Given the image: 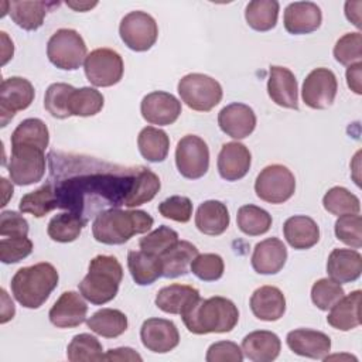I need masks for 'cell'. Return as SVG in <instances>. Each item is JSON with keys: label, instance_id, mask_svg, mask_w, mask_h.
I'll list each match as a JSON object with an SVG mask.
<instances>
[{"label": "cell", "instance_id": "cell-1", "mask_svg": "<svg viewBox=\"0 0 362 362\" xmlns=\"http://www.w3.org/2000/svg\"><path fill=\"white\" fill-rule=\"evenodd\" d=\"M79 168L75 170V175L61 178L55 177L52 184L58 208L68 206L78 198L71 212L85 216L86 204L110 208H119L124 205L129 194L132 192L134 180L140 171V167H120L107 163H100L90 157H76ZM85 219V218H83Z\"/></svg>", "mask_w": 362, "mask_h": 362}, {"label": "cell", "instance_id": "cell-2", "mask_svg": "<svg viewBox=\"0 0 362 362\" xmlns=\"http://www.w3.org/2000/svg\"><path fill=\"white\" fill-rule=\"evenodd\" d=\"M181 318L192 334H223L230 332L236 327L239 311L232 300L215 296L204 300L199 298L181 314Z\"/></svg>", "mask_w": 362, "mask_h": 362}, {"label": "cell", "instance_id": "cell-3", "mask_svg": "<svg viewBox=\"0 0 362 362\" xmlns=\"http://www.w3.org/2000/svg\"><path fill=\"white\" fill-rule=\"evenodd\" d=\"M153 223L154 219L146 211L110 208L95 216L92 235L105 245H123L132 236L148 232Z\"/></svg>", "mask_w": 362, "mask_h": 362}, {"label": "cell", "instance_id": "cell-4", "mask_svg": "<svg viewBox=\"0 0 362 362\" xmlns=\"http://www.w3.org/2000/svg\"><path fill=\"white\" fill-rule=\"evenodd\" d=\"M58 272L48 263L41 262L21 267L11 279L10 287L14 298L25 308H40L58 286Z\"/></svg>", "mask_w": 362, "mask_h": 362}, {"label": "cell", "instance_id": "cell-5", "mask_svg": "<svg viewBox=\"0 0 362 362\" xmlns=\"http://www.w3.org/2000/svg\"><path fill=\"white\" fill-rule=\"evenodd\" d=\"M123 279V269L115 256L98 255L88 269V274L79 283V293L90 304L102 305L112 301Z\"/></svg>", "mask_w": 362, "mask_h": 362}, {"label": "cell", "instance_id": "cell-6", "mask_svg": "<svg viewBox=\"0 0 362 362\" xmlns=\"http://www.w3.org/2000/svg\"><path fill=\"white\" fill-rule=\"evenodd\" d=\"M47 57L54 66L64 71H75L85 62L86 44L78 31L59 28L47 42Z\"/></svg>", "mask_w": 362, "mask_h": 362}, {"label": "cell", "instance_id": "cell-7", "mask_svg": "<svg viewBox=\"0 0 362 362\" xmlns=\"http://www.w3.org/2000/svg\"><path fill=\"white\" fill-rule=\"evenodd\" d=\"M177 89L181 100L197 112L212 110L223 95L221 83L205 74H188L182 76Z\"/></svg>", "mask_w": 362, "mask_h": 362}, {"label": "cell", "instance_id": "cell-8", "mask_svg": "<svg viewBox=\"0 0 362 362\" xmlns=\"http://www.w3.org/2000/svg\"><path fill=\"white\" fill-rule=\"evenodd\" d=\"M294 174L283 164L264 167L255 181L256 195L269 204H283L294 195Z\"/></svg>", "mask_w": 362, "mask_h": 362}, {"label": "cell", "instance_id": "cell-9", "mask_svg": "<svg viewBox=\"0 0 362 362\" xmlns=\"http://www.w3.org/2000/svg\"><path fill=\"white\" fill-rule=\"evenodd\" d=\"M8 175L17 185H31L42 180L45 174L44 150L34 146H11Z\"/></svg>", "mask_w": 362, "mask_h": 362}, {"label": "cell", "instance_id": "cell-10", "mask_svg": "<svg viewBox=\"0 0 362 362\" xmlns=\"http://www.w3.org/2000/svg\"><path fill=\"white\" fill-rule=\"evenodd\" d=\"M83 69L88 81L98 88L113 86L120 82L124 65L119 52L110 48H96L86 55Z\"/></svg>", "mask_w": 362, "mask_h": 362}, {"label": "cell", "instance_id": "cell-11", "mask_svg": "<svg viewBox=\"0 0 362 362\" xmlns=\"http://www.w3.org/2000/svg\"><path fill=\"white\" fill-rule=\"evenodd\" d=\"M119 34L124 45L136 52L148 51L157 41L158 25L146 11L127 13L119 25Z\"/></svg>", "mask_w": 362, "mask_h": 362}, {"label": "cell", "instance_id": "cell-12", "mask_svg": "<svg viewBox=\"0 0 362 362\" xmlns=\"http://www.w3.org/2000/svg\"><path fill=\"white\" fill-rule=\"evenodd\" d=\"M175 165L178 173L188 180L204 177L209 168V148L206 143L195 134L181 137L175 147Z\"/></svg>", "mask_w": 362, "mask_h": 362}, {"label": "cell", "instance_id": "cell-13", "mask_svg": "<svg viewBox=\"0 0 362 362\" xmlns=\"http://www.w3.org/2000/svg\"><path fill=\"white\" fill-rule=\"evenodd\" d=\"M35 96L33 83L21 76H10L1 81L0 85V126L7 123L20 110L27 109Z\"/></svg>", "mask_w": 362, "mask_h": 362}, {"label": "cell", "instance_id": "cell-14", "mask_svg": "<svg viewBox=\"0 0 362 362\" xmlns=\"http://www.w3.org/2000/svg\"><path fill=\"white\" fill-rule=\"evenodd\" d=\"M338 90L335 74L328 68L313 69L303 82L301 96L311 109H327L332 105Z\"/></svg>", "mask_w": 362, "mask_h": 362}, {"label": "cell", "instance_id": "cell-15", "mask_svg": "<svg viewBox=\"0 0 362 362\" xmlns=\"http://www.w3.org/2000/svg\"><path fill=\"white\" fill-rule=\"evenodd\" d=\"M140 112L147 123L168 126L180 117L181 102L173 93L154 90L141 99Z\"/></svg>", "mask_w": 362, "mask_h": 362}, {"label": "cell", "instance_id": "cell-16", "mask_svg": "<svg viewBox=\"0 0 362 362\" xmlns=\"http://www.w3.org/2000/svg\"><path fill=\"white\" fill-rule=\"evenodd\" d=\"M140 339L144 348L154 354H167L180 344V332L175 324L165 318H147L140 328Z\"/></svg>", "mask_w": 362, "mask_h": 362}, {"label": "cell", "instance_id": "cell-17", "mask_svg": "<svg viewBox=\"0 0 362 362\" xmlns=\"http://www.w3.org/2000/svg\"><path fill=\"white\" fill-rule=\"evenodd\" d=\"M219 129L229 137L242 140L250 136L256 127V115L245 103H230L218 113Z\"/></svg>", "mask_w": 362, "mask_h": 362}, {"label": "cell", "instance_id": "cell-18", "mask_svg": "<svg viewBox=\"0 0 362 362\" xmlns=\"http://www.w3.org/2000/svg\"><path fill=\"white\" fill-rule=\"evenodd\" d=\"M88 304L76 291H64L51 307L48 317L57 328H75L85 322Z\"/></svg>", "mask_w": 362, "mask_h": 362}, {"label": "cell", "instance_id": "cell-19", "mask_svg": "<svg viewBox=\"0 0 362 362\" xmlns=\"http://www.w3.org/2000/svg\"><path fill=\"white\" fill-rule=\"evenodd\" d=\"M267 93L276 105L287 109H298L297 79L288 68L279 65L270 66Z\"/></svg>", "mask_w": 362, "mask_h": 362}, {"label": "cell", "instance_id": "cell-20", "mask_svg": "<svg viewBox=\"0 0 362 362\" xmlns=\"http://www.w3.org/2000/svg\"><path fill=\"white\" fill-rule=\"evenodd\" d=\"M321 21V8L313 1H294L284 10V28L293 35L310 34L320 28Z\"/></svg>", "mask_w": 362, "mask_h": 362}, {"label": "cell", "instance_id": "cell-21", "mask_svg": "<svg viewBox=\"0 0 362 362\" xmlns=\"http://www.w3.org/2000/svg\"><path fill=\"white\" fill-rule=\"evenodd\" d=\"M287 346L297 355L324 359L331 351V339L327 334L308 328L293 329L286 337Z\"/></svg>", "mask_w": 362, "mask_h": 362}, {"label": "cell", "instance_id": "cell-22", "mask_svg": "<svg viewBox=\"0 0 362 362\" xmlns=\"http://www.w3.org/2000/svg\"><path fill=\"white\" fill-rule=\"evenodd\" d=\"M252 163L249 148L239 141L225 143L218 154V173L226 181H238L243 178Z\"/></svg>", "mask_w": 362, "mask_h": 362}, {"label": "cell", "instance_id": "cell-23", "mask_svg": "<svg viewBox=\"0 0 362 362\" xmlns=\"http://www.w3.org/2000/svg\"><path fill=\"white\" fill-rule=\"evenodd\" d=\"M252 267L259 274L279 273L287 260V249L279 238H267L259 242L252 253Z\"/></svg>", "mask_w": 362, "mask_h": 362}, {"label": "cell", "instance_id": "cell-24", "mask_svg": "<svg viewBox=\"0 0 362 362\" xmlns=\"http://www.w3.org/2000/svg\"><path fill=\"white\" fill-rule=\"evenodd\" d=\"M250 310L262 321H277L286 311V297L279 287L262 286L250 297Z\"/></svg>", "mask_w": 362, "mask_h": 362}, {"label": "cell", "instance_id": "cell-25", "mask_svg": "<svg viewBox=\"0 0 362 362\" xmlns=\"http://www.w3.org/2000/svg\"><path fill=\"white\" fill-rule=\"evenodd\" d=\"M327 273L339 284L358 280L362 273L361 253L355 249H334L327 260Z\"/></svg>", "mask_w": 362, "mask_h": 362}, {"label": "cell", "instance_id": "cell-26", "mask_svg": "<svg viewBox=\"0 0 362 362\" xmlns=\"http://www.w3.org/2000/svg\"><path fill=\"white\" fill-rule=\"evenodd\" d=\"M280 338L272 331H253L242 339V352L253 362H272L280 355Z\"/></svg>", "mask_w": 362, "mask_h": 362}, {"label": "cell", "instance_id": "cell-27", "mask_svg": "<svg viewBox=\"0 0 362 362\" xmlns=\"http://www.w3.org/2000/svg\"><path fill=\"white\" fill-rule=\"evenodd\" d=\"M199 291L188 284L174 283L158 290L156 296V305L167 314H182L194 303L199 300Z\"/></svg>", "mask_w": 362, "mask_h": 362}, {"label": "cell", "instance_id": "cell-28", "mask_svg": "<svg viewBox=\"0 0 362 362\" xmlns=\"http://www.w3.org/2000/svg\"><path fill=\"white\" fill-rule=\"evenodd\" d=\"M362 291L355 290L337 301L327 315V322L339 331H351L361 325Z\"/></svg>", "mask_w": 362, "mask_h": 362}, {"label": "cell", "instance_id": "cell-29", "mask_svg": "<svg viewBox=\"0 0 362 362\" xmlns=\"http://www.w3.org/2000/svg\"><path fill=\"white\" fill-rule=\"evenodd\" d=\"M283 233L287 243L297 250L310 249L320 240L317 222L305 215L290 216L283 225Z\"/></svg>", "mask_w": 362, "mask_h": 362}, {"label": "cell", "instance_id": "cell-30", "mask_svg": "<svg viewBox=\"0 0 362 362\" xmlns=\"http://www.w3.org/2000/svg\"><path fill=\"white\" fill-rule=\"evenodd\" d=\"M230 218L228 208L223 202L209 199L202 202L195 214L197 229L208 236H219L229 226Z\"/></svg>", "mask_w": 362, "mask_h": 362}, {"label": "cell", "instance_id": "cell-31", "mask_svg": "<svg viewBox=\"0 0 362 362\" xmlns=\"http://www.w3.org/2000/svg\"><path fill=\"white\" fill-rule=\"evenodd\" d=\"M198 255V249L188 240L175 242L168 250H165L161 257L163 277L175 279L188 273L191 262Z\"/></svg>", "mask_w": 362, "mask_h": 362}, {"label": "cell", "instance_id": "cell-32", "mask_svg": "<svg viewBox=\"0 0 362 362\" xmlns=\"http://www.w3.org/2000/svg\"><path fill=\"white\" fill-rule=\"evenodd\" d=\"M127 267L139 286L153 284L163 276L161 257L144 250H130L127 253Z\"/></svg>", "mask_w": 362, "mask_h": 362}, {"label": "cell", "instance_id": "cell-33", "mask_svg": "<svg viewBox=\"0 0 362 362\" xmlns=\"http://www.w3.org/2000/svg\"><path fill=\"white\" fill-rule=\"evenodd\" d=\"M55 3L45 1H8V13L11 20L25 31L38 30L45 18L49 7Z\"/></svg>", "mask_w": 362, "mask_h": 362}, {"label": "cell", "instance_id": "cell-34", "mask_svg": "<svg viewBox=\"0 0 362 362\" xmlns=\"http://www.w3.org/2000/svg\"><path fill=\"white\" fill-rule=\"evenodd\" d=\"M137 147L143 158L147 161L161 163L167 158L170 150V137L164 130L154 126H147L139 133Z\"/></svg>", "mask_w": 362, "mask_h": 362}, {"label": "cell", "instance_id": "cell-35", "mask_svg": "<svg viewBox=\"0 0 362 362\" xmlns=\"http://www.w3.org/2000/svg\"><path fill=\"white\" fill-rule=\"evenodd\" d=\"M86 325L103 338H116L127 329V317L120 310L102 308L86 320Z\"/></svg>", "mask_w": 362, "mask_h": 362}, {"label": "cell", "instance_id": "cell-36", "mask_svg": "<svg viewBox=\"0 0 362 362\" xmlns=\"http://www.w3.org/2000/svg\"><path fill=\"white\" fill-rule=\"evenodd\" d=\"M86 221L75 212H62L51 218L48 222V236L59 243H69L79 238Z\"/></svg>", "mask_w": 362, "mask_h": 362}, {"label": "cell", "instance_id": "cell-37", "mask_svg": "<svg viewBox=\"0 0 362 362\" xmlns=\"http://www.w3.org/2000/svg\"><path fill=\"white\" fill-rule=\"evenodd\" d=\"M11 146H34L45 151L49 143V132L47 124L37 117L23 120L11 134Z\"/></svg>", "mask_w": 362, "mask_h": 362}, {"label": "cell", "instance_id": "cell-38", "mask_svg": "<svg viewBox=\"0 0 362 362\" xmlns=\"http://www.w3.org/2000/svg\"><path fill=\"white\" fill-rule=\"evenodd\" d=\"M55 208H58V198L52 184H45L38 189L23 195L18 204L20 212L31 214L35 218H42Z\"/></svg>", "mask_w": 362, "mask_h": 362}, {"label": "cell", "instance_id": "cell-39", "mask_svg": "<svg viewBox=\"0 0 362 362\" xmlns=\"http://www.w3.org/2000/svg\"><path fill=\"white\" fill-rule=\"evenodd\" d=\"M279 8L280 6L276 0H253L245 10L246 23L256 31H269L277 24Z\"/></svg>", "mask_w": 362, "mask_h": 362}, {"label": "cell", "instance_id": "cell-40", "mask_svg": "<svg viewBox=\"0 0 362 362\" xmlns=\"http://www.w3.org/2000/svg\"><path fill=\"white\" fill-rule=\"evenodd\" d=\"M160 178L156 173H153L150 168L140 167V171L134 180L132 192L129 194L124 206L127 208H136L139 205H143L148 201H151L156 194L160 191Z\"/></svg>", "mask_w": 362, "mask_h": 362}, {"label": "cell", "instance_id": "cell-41", "mask_svg": "<svg viewBox=\"0 0 362 362\" xmlns=\"http://www.w3.org/2000/svg\"><path fill=\"white\" fill-rule=\"evenodd\" d=\"M66 358L71 362L105 361V354L99 339L90 334H78L66 346Z\"/></svg>", "mask_w": 362, "mask_h": 362}, {"label": "cell", "instance_id": "cell-42", "mask_svg": "<svg viewBox=\"0 0 362 362\" xmlns=\"http://www.w3.org/2000/svg\"><path fill=\"white\" fill-rule=\"evenodd\" d=\"M238 228L249 236H259L266 233L272 226V215L256 205H243L236 215Z\"/></svg>", "mask_w": 362, "mask_h": 362}, {"label": "cell", "instance_id": "cell-43", "mask_svg": "<svg viewBox=\"0 0 362 362\" xmlns=\"http://www.w3.org/2000/svg\"><path fill=\"white\" fill-rule=\"evenodd\" d=\"M105 98L103 95L90 86H83L75 89L69 98V113L71 116H81L88 117L99 113L103 107Z\"/></svg>", "mask_w": 362, "mask_h": 362}, {"label": "cell", "instance_id": "cell-44", "mask_svg": "<svg viewBox=\"0 0 362 362\" xmlns=\"http://www.w3.org/2000/svg\"><path fill=\"white\" fill-rule=\"evenodd\" d=\"M322 205L325 211L337 216L346 214H359L361 211L359 198L344 187H332L331 189H328L322 198Z\"/></svg>", "mask_w": 362, "mask_h": 362}, {"label": "cell", "instance_id": "cell-45", "mask_svg": "<svg viewBox=\"0 0 362 362\" xmlns=\"http://www.w3.org/2000/svg\"><path fill=\"white\" fill-rule=\"evenodd\" d=\"M75 88L69 83L64 82H57L51 83L44 96V107L45 110L57 119H66L71 116L68 105H69V98Z\"/></svg>", "mask_w": 362, "mask_h": 362}, {"label": "cell", "instance_id": "cell-46", "mask_svg": "<svg viewBox=\"0 0 362 362\" xmlns=\"http://www.w3.org/2000/svg\"><path fill=\"white\" fill-rule=\"evenodd\" d=\"M344 294L342 286L332 279H320L311 287V300L322 311H328Z\"/></svg>", "mask_w": 362, "mask_h": 362}, {"label": "cell", "instance_id": "cell-47", "mask_svg": "<svg viewBox=\"0 0 362 362\" xmlns=\"http://www.w3.org/2000/svg\"><path fill=\"white\" fill-rule=\"evenodd\" d=\"M175 242H178V233L170 226L161 225L153 232L147 233L139 240L140 250L147 253H153L161 256L165 250H168Z\"/></svg>", "mask_w": 362, "mask_h": 362}, {"label": "cell", "instance_id": "cell-48", "mask_svg": "<svg viewBox=\"0 0 362 362\" xmlns=\"http://www.w3.org/2000/svg\"><path fill=\"white\" fill-rule=\"evenodd\" d=\"M334 57L341 65H352L362 59V35L359 31L344 34L334 47Z\"/></svg>", "mask_w": 362, "mask_h": 362}, {"label": "cell", "instance_id": "cell-49", "mask_svg": "<svg viewBox=\"0 0 362 362\" xmlns=\"http://www.w3.org/2000/svg\"><path fill=\"white\" fill-rule=\"evenodd\" d=\"M335 235L352 249L362 246V218L359 214H346L338 216L335 222Z\"/></svg>", "mask_w": 362, "mask_h": 362}, {"label": "cell", "instance_id": "cell-50", "mask_svg": "<svg viewBox=\"0 0 362 362\" xmlns=\"http://www.w3.org/2000/svg\"><path fill=\"white\" fill-rule=\"evenodd\" d=\"M189 270L202 281H215L222 277L225 264L219 255L202 253L195 256V259L191 262Z\"/></svg>", "mask_w": 362, "mask_h": 362}, {"label": "cell", "instance_id": "cell-51", "mask_svg": "<svg viewBox=\"0 0 362 362\" xmlns=\"http://www.w3.org/2000/svg\"><path fill=\"white\" fill-rule=\"evenodd\" d=\"M33 252V242L27 236L1 238L0 240V260L6 264L17 263Z\"/></svg>", "mask_w": 362, "mask_h": 362}, {"label": "cell", "instance_id": "cell-52", "mask_svg": "<svg viewBox=\"0 0 362 362\" xmlns=\"http://www.w3.org/2000/svg\"><path fill=\"white\" fill-rule=\"evenodd\" d=\"M158 212L171 221L185 223L192 215V202L188 197L173 195L158 204Z\"/></svg>", "mask_w": 362, "mask_h": 362}, {"label": "cell", "instance_id": "cell-53", "mask_svg": "<svg viewBox=\"0 0 362 362\" xmlns=\"http://www.w3.org/2000/svg\"><path fill=\"white\" fill-rule=\"evenodd\" d=\"M205 361L206 362H242L243 352H242V348L232 341H218L208 348Z\"/></svg>", "mask_w": 362, "mask_h": 362}, {"label": "cell", "instance_id": "cell-54", "mask_svg": "<svg viewBox=\"0 0 362 362\" xmlns=\"http://www.w3.org/2000/svg\"><path fill=\"white\" fill-rule=\"evenodd\" d=\"M0 235L3 238L27 236L28 222L16 211H3L0 215Z\"/></svg>", "mask_w": 362, "mask_h": 362}, {"label": "cell", "instance_id": "cell-55", "mask_svg": "<svg viewBox=\"0 0 362 362\" xmlns=\"http://www.w3.org/2000/svg\"><path fill=\"white\" fill-rule=\"evenodd\" d=\"M105 361H133V362L137 361V362H141L143 358L134 349H132L129 346H123V348L109 349L105 354Z\"/></svg>", "mask_w": 362, "mask_h": 362}, {"label": "cell", "instance_id": "cell-56", "mask_svg": "<svg viewBox=\"0 0 362 362\" xmlns=\"http://www.w3.org/2000/svg\"><path fill=\"white\" fill-rule=\"evenodd\" d=\"M361 72H362V62H355V64H352L346 68V83H348L349 89L356 95L362 93V82H361L362 75H361Z\"/></svg>", "mask_w": 362, "mask_h": 362}, {"label": "cell", "instance_id": "cell-57", "mask_svg": "<svg viewBox=\"0 0 362 362\" xmlns=\"http://www.w3.org/2000/svg\"><path fill=\"white\" fill-rule=\"evenodd\" d=\"M1 298H3V307H1V318H0V322H1V324H6L7 321H10V320L14 317L16 308H14L13 301L8 300V296H7V293H6L4 288H1Z\"/></svg>", "mask_w": 362, "mask_h": 362}, {"label": "cell", "instance_id": "cell-58", "mask_svg": "<svg viewBox=\"0 0 362 362\" xmlns=\"http://www.w3.org/2000/svg\"><path fill=\"white\" fill-rule=\"evenodd\" d=\"M1 34V44H3V58H1V65H6L7 61L10 58H13L14 54V45L13 41L7 37V34L4 31L0 33Z\"/></svg>", "mask_w": 362, "mask_h": 362}, {"label": "cell", "instance_id": "cell-59", "mask_svg": "<svg viewBox=\"0 0 362 362\" xmlns=\"http://www.w3.org/2000/svg\"><path fill=\"white\" fill-rule=\"evenodd\" d=\"M354 6H355V1H346L345 3V16L349 21L354 20V14H355V20L361 24V13H359V8L362 7V4L359 7H356V10H354Z\"/></svg>", "mask_w": 362, "mask_h": 362}, {"label": "cell", "instance_id": "cell-60", "mask_svg": "<svg viewBox=\"0 0 362 362\" xmlns=\"http://www.w3.org/2000/svg\"><path fill=\"white\" fill-rule=\"evenodd\" d=\"M98 3L95 1V3H89V1H66V6L68 7H71V8H74L75 11H86V10H90L92 7H95Z\"/></svg>", "mask_w": 362, "mask_h": 362}]
</instances>
